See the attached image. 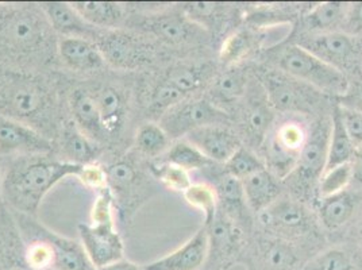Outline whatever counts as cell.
I'll return each mask as SVG.
<instances>
[{
    "instance_id": "obj_23",
    "label": "cell",
    "mask_w": 362,
    "mask_h": 270,
    "mask_svg": "<svg viewBox=\"0 0 362 270\" xmlns=\"http://www.w3.org/2000/svg\"><path fill=\"white\" fill-rule=\"evenodd\" d=\"M354 151L356 148L347 135L346 129L341 118L339 107L335 105V108L332 110V133H330L329 154H327V163H326L325 172L330 170L335 166L351 163Z\"/></svg>"
},
{
    "instance_id": "obj_2",
    "label": "cell",
    "mask_w": 362,
    "mask_h": 270,
    "mask_svg": "<svg viewBox=\"0 0 362 270\" xmlns=\"http://www.w3.org/2000/svg\"><path fill=\"white\" fill-rule=\"evenodd\" d=\"M60 37L35 3H0V65L50 75L61 68Z\"/></svg>"
},
{
    "instance_id": "obj_29",
    "label": "cell",
    "mask_w": 362,
    "mask_h": 270,
    "mask_svg": "<svg viewBox=\"0 0 362 270\" xmlns=\"http://www.w3.org/2000/svg\"><path fill=\"white\" fill-rule=\"evenodd\" d=\"M149 172L156 180L160 181L165 188L175 192L184 194L192 185L189 172L163 160L151 163Z\"/></svg>"
},
{
    "instance_id": "obj_11",
    "label": "cell",
    "mask_w": 362,
    "mask_h": 270,
    "mask_svg": "<svg viewBox=\"0 0 362 270\" xmlns=\"http://www.w3.org/2000/svg\"><path fill=\"white\" fill-rule=\"evenodd\" d=\"M59 61L61 68L90 78L105 75L110 69L98 45L84 38H60Z\"/></svg>"
},
{
    "instance_id": "obj_44",
    "label": "cell",
    "mask_w": 362,
    "mask_h": 270,
    "mask_svg": "<svg viewBox=\"0 0 362 270\" xmlns=\"http://www.w3.org/2000/svg\"><path fill=\"white\" fill-rule=\"evenodd\" d=\"M338 107H339L341 118H342L344 126L346 129L347 135H349L351 143L354 145V148L357 149L362 145V112L344 108L341 105H338Z\"/></svg>"
},
{
    "instance_id": "obj_32",
    "label": "cell",
    "mask_w": 362,
    "mask_h": 270,
    "mask_svg": "<svg viewBox=\"0 0 362 270\" xmlns=\"http://www.w3.org/2000/svg\"><path fill=\"white\" fill-rule=\"evenodd\" d=\"M299 270H357V266L345 250L334 247L311 258Z\"/></svg>"
},
{
    "instance_id": "obj_38",
    "label": "cell",
    "mask_w": 362,
    "mask_h": 270,
    "mask_svg": "<svg viewBox=\"0 0 362 270\" xmlns=\"http://www.w3.org/2000/svg\"><path fill=\"white\" fill-rule=\"evenodd\" d=\"M273 138L287 151H292L295 154H300L303 146L307 141V133L303 129L302 124L295 122H287L277 129Z\"/></svg>"
},
{
    "instance_id": "obj_21",
    "label": "cell",
    "mask_w": 362,
    "mask_h": 270,
    "mask_svg": "<svg viewBox=\"0 0 362 270\" xmlns=\"http://www.w3.org/2000/svg\"><path fill=\"white\" fill-rule=\"evenodd\" d=\"M259 218L267 227L287 234H302L308 227V215L302 204L288 199H277L259 213Z\"/></svg>"
},
{
    "instance_id": "obj_37",
    "label": "cell",
    "mask_w": 362,
    "mask_h": 270,
    "mask_svg": "<svg viewBox=\"0 0 362 270\" xmlns=\"http://www.w3.org/2000/svg\"><path fill=\"white\" fill-rule=\"evenodd\" d=\"M252 50V37L246 31H238L230 35L221 50V59L226 64H235Z\"/></svg>"
},
{
    "instance_id": "obj_49",
    "label": "cell",
    "mask_w": 362,
    "mask_h": 270,
    "mask_svg": "<svg viewBox=\"0 0 362 270\" xmlns=\"http://www.w3.org/2000/svg\"><path fill=\"white\" fill-rule=\"evenodd\" d=\"M1 181H3V168H1V160H0V204L3 203V189H1Z\"/></svg>"
},
{
    "instance_id": "obj_8",
    "label": "cell",
    "mask_w": 362,
    "mask_h": 270,
    "mask_svg": "<svg viewBox=\"0 0 362 270\" xmlns=\"http://www.w3.org/2000/svg\"><path fill=\"white\" fill-rule=\"evenodd\" d=\"M226 115L206 99H185L158 119L169 139H179L191 131L206 126H219Z\"/></svg>"
},
{
    "instance_id": "obj_28",
    "label": "cell",
    "mask_w": 362,
    "mask_h": 270,
    "mask_svg": "<svg viewBox=\"0 0 362 270\" xmlns=\"http://www.w3.org/2000/svg\"><path fill=\"white\" fill-rule=\"evenodd\" d=\"M163 161L182 168L184 170H197L209 165L211 161L188 141L175 142L164 155Z\"/></svg>"
},
{
    "instance_id": "obj_4",
    "label": "cell",
    "mask_w": 362,
    "mask_h": 270,
    "mask_svg": "<svg viewBox=\"0 0 362 270\" xmlns=\"http://www.w3.org/2000/svg\"><path fill=\"white\" fill-rule=\"evenodd\" d=\"M95 44L107 66L119 72H138L156 62V47L149 37L130 29L103 30Z\"/></svg>"
},
{
    "instance_id": "obj_42",
    "label": "cell",
    "mask_w": 362,
    "mask_h": 270,
    "mask_svg": "<svg viewBox=\"0 0 362 270\" xmlns=\"http://www.w3.org/2000/svg\"><path fill=\"white\" fill-rule=\"evenodd\" d=\"M218 192L226 207L231 210H241L242 204L245 201V192L241 180L226 175L219 182Z\"/></svg>"
},
{
    "instance_id": "obj_14",
    "label": "cell",
    "mask_w": 362,
    "mask_h": 270,
    "mask_svg": "<svg viewBox=\"0 0 362 270\" xmlns=\"http://www.w3.org/2000/svg\"><path fill=\"white\" fill-rule=\"evenodd\" d=\"M54 143L57 157L80 166L98 163V158L105 151L100 145L93 142L90 136L84 134L71 118L65 120L62 124L60 134Z\"/></svg>"
},
{
    "instance_id": "obj_17",
    "label": "cell",
    "mask_w": 362,
    "mask_h": 270,
    "mask_svg": "<svg viewBox=\"0 0 362 270\" xmlns=\"http://www.w3.org/2000/svg\"><path fill=\"white\" fill-rule=\"evenodd\" d=\"M264 84L271 105L280 111H305L314 105V99L305 93L313 88L304 90L305 84L291 76L272 72L265 75Z\"/></svg>"
},
{
    "instance_id": "obj_10",
    "label": "cell",
    "mask_w": 362,
    "mask_h": 270,
    "mask_svg": "<svg viewBox=\"0 0 362 270\" xmlns=\"http://www.w3.org/2000/svg\"><path fill=\"white\" fill-rule=\"evenodd\" d=\"M78 234L81 245L96 269L124 258V245L115 222L78 225Z\"/></svg>"
},
{
    "instance_id": "obj_25",
    "label": "cell",
    "mask_w": 362,
    "mask_h": 270,
    "mask_svg": "<svg viewBox=\"0 0 362 270\" xmlns=\"http://www.w3.org/2000/svg\"><path fill=\"white\" fill-rule=\"evenodd\" d=\"M354 211V199L346 191L337 195L322 197L319 215L322 223L329 230L345 225Z\"/></svg>"
},
{
    "instance_id": "obj_33",
    "label": "cell",
    "mask_w": 362,
    "mask_h": 270,
    "mask_svg": "<svg viewBox=\"0 0 362 270\" xmlns=\"http://www.w3.org/2000/svg\"><path fill=\"white\" fill-rule=\"evenodd\" d=\"M345 6L346 4L338 1H325L317 4L305 18L308 26L315 30H325L332 28L345 16Z\"/></svg>"
},
{
    "instance_id": "obj_26",
    "label": "cell",
    "mask_w": 362,
    "mask_h": 270,
    "mask_svg": "<svg viewBox=\"0 0 362 270\" xmlns=\"http://www.w3.org/2000/svg\"><path fill=\"white\" fill-rule=\"evenodd\" d=\"M210 240V253H215L219 258L225 259L233 254L237 249L240 233L221 216H215L209 225L204 227Z\"/></svg>"
},
{
    "instance_id": "obj_45",
    "label": "cell",
    "mask_w": 362,
    "mask_h": 270,
    "mask_svg": "<svg viewBox=\"0 0 362 270\" xmlns=\"http://www.w3.org/2000/svg\"><path fill=\"white\" fill-rule=\"evenodd\" d=\"M338 105L362 112V84H358L353 90L349 88L346 93L339 98V105Z\"/></svg>"
},
{
    "instance_id": "obj_30",
    "label": "cell",
    "mask_w": 362,
    "mask_h": 270,
    "mask_svg": "<svg viewBox=\"0 0 362 270\" xmlns=\"http://www.w3.org/2000/svg\"><path fill=\"white\" fill-rule=\"evenodd\" d=\"M182 195L189 206L203 213L206 225H210L218 210V195L215 189L207 184H192Z\"/></svg>"
},
{
    "instance_id": "obj_3",
    "label": "cell",
    "mask_w": 362,
    "mask_h": 270,
    "mask_svg": "<svg viewBox=\"0 0 362 270\" xmlns=\"http://www.w3.org/2000/svg\"><path fill=\"white\" fill-rule=\"evenodd\" d=\"M3 203L16 213L37 216L41 203L59 182L77 177L81 166L56 154L25 155L1 160Z\"/></svg>"
},
{
    "instance_id": "obj_16",
    "label": "cell",
    "mask_w": 362,
    "mask_h": 270,
    "mask_svg": "<svg viewBox=\"0 0 362 270\" xmlns=\"http://www.w3.org/2000/svg\"><path fill=\"white\" fill-rule=\"evenodd\" d=\"M38 4L45 13L53 30L60 38H84L95 42L99 34L103 31L87 23L77 14L71 3L42 1Z\"/></svg>"
},
{
    "instance_id": "obj_36",
    "label": "cell",
    "mask_w": 362,
    "mask_h": 270,
    "mask_svg": "<svg viewBox=\"0 0 362 270\" xmlns=\"http://www.w3.org/2000/svg\"><path fill=\"white\" fill-rule=\"evenodd\" d=\"M262 169H265L264 164L252 151H246L243 148L235 151V154L226 163L227 175L241 181Z\"/></svg>"
},
{
    "instance_id": "obj_41",
    "label": "cell",
    "mask_w": 362,
    "mask_h": 270,
    "mask_svg": "<svg viewBox=\"0 0 362 270\" xmlns=\"http://www.w3.org/2000/svg\"><path fill=\"white\" fill-rule=\"evenodd\" d=\"M272 123V112L268 105L262 103H255L249 108L246 124L249 133L256 136L258 139H262Z\"/></svg>"
},
{
    "instance_id": "obj_12",
    "label": "cell",
    "mask_w": 362,
    "mask_h": 270,
    "mask_svg": "<svg viewBox=\"0 0 362 270\" xmlns=\"http://www.w3.org/2000/svg\"><path fill=\"white\" fill-rule=\"evenodd\" d=\"M210 255V240L206 228L181 245L175 252L142 266L144 270H200Z\"/></svg>"
},
{
    "instance_id": "obj_22",
    "label": "cell",
    "mask_w": 362,
    "mask_h": 270,
    "mask_svg": "<svg viewBox=\"0 0 362 270\" xmlns=\"http://www.w3.org/2000/svg\"><path fill=\"white\" fill-rule=\"evenodd\" d=\"M242 185L245 200L258 213L267 210L280 196L279 184L267 168L242 180Z\"/></svg>"
},
{
    "instance_id": "obj_43",
    "label": "cell",
    "mask_w": 362,
    "mask_h": 270,
    "mask_svg": "<svg viewBox=\"0 0 362 270\" xmlns=\"http://www.w3.org/2000/svg\"><path fill=\"white\" fill-rule=\"evenodd\" d=\"M76 179L80 181L86 188L95 191L96 194L108 188L106 168L100 165L99 163L81 166Z\"/></svg>"
},
{
    "instance_id": "obj_13",
    "label": "cell",
    "mask_w": 362,
    "mask_h": 270,
    "mask_svg": "<svg viewBox=\"0 0 362 270\" xmlns=\"http://www.w3.org/2000/svg\"><path fill=\"white\" fill-rule=\"evenodd\" d=\"M330 133L332 120L320 119L313 129L311 134L307 135V141L299 154L298 165L295 168L304 180H315L323 175L327 163Z\"/></svg>"
},
{
    "instance_id": "obj_18",
    "label": "cell",
    "mask_w": 362,
    "mask_h": 270,
    "mask_svg": "<svg viewBox=\"0 0 362 270\" xmlns=\"http://www.w3.org/2000/svg\"><path fill=\"white\" fill-rule=\"evenodd\" d=\"M300 46L341 72L351 64L356 56L354 41L344 33L320 34L307 40Z\"/></svg>"
},
{
    "instance_id": "obj_50",
    "label": "cell",
    "mask_w": 362,
    "mask_h": 270,
    "mask_svg": "<svg viewBox=\"0 0 362 270\" xmlns=\"http://www.w3.org/2000/svg\"><path fill=\"white\" fill-rule=\"evenodd\" d=\"M360 233H361V237H362V227H361V231H360Z\"/></svg>"
},
{
    "instance_id": "obj_15",
    "label": "cell",
    "mask_w": 362,
    "mask_h": 270,
    "mask_svg": "<svg viewBox=\"0 0 362 270\" xmlns=\"http://www.w3.org/2000/svg\"><path fill=\"white\" fill-rule=\"evenodd\" d=\"M191 145L203 153L210 161L226 164L241 146L237 135L221 126H206L185 136Z\"/></svg>"
},
{
    "instance_id": "obj_20",
    "label": "cell",
    "mask_w": 362,
    "mask_h": 270,
    "mask_svg": "<svg viewBox=\"0 0 362 270\" xmlns=\"http://www.w3.org/2000/svg\"><path fill=\"white\" fill-rule=\"evenodd\" d=\"M71 6L90 26L99 30L124 28L129 19V6L115 1H72Z\"/></svg>"
},
{
    "instance_id": "obj_46",
    "label": "cell",
    "mask_w": 362,
    "mask_h": 270,
    "mask_svg": "<svg viewBox=\"0 0 362 270\" xmlns=\"http://www.w3.org/2000/svg\"><path fill=\"white\" fill-rule=\"evenodd\" d=\"M350 164L353 170V180L362 187V145L354 151V155Z\"/></svg>"
},
{
    "instance_id": "obj_40",
    "label": "cell",
    "mask_w": 362,
    "mask_h": 270,
    "mask_svg": "<svg viewBox=\"0 0 362 270\" xmlns=\"http://www.w3.org/2000/svg\"><path fill=\"white\" fill-rule=\"evenodd\" d=\"M219 11V6L215 3H184L181 4V13L187 16L192 23L200 25L204 28H210V25L215 22Z\"/></svg>"
},
{
    "instance_id": "obj_27",
    "label": "cell",
    "mask_w": 362,
    "mask_h": 270,
    "mask_svg": "<svg viewBox=\"0 0 362 270\" xmlns=\"http://www.w3.org/2000/svg\"><path fill=\"white\" fill-rule=\"evenodd\" d=\"M206 68L191 64H179L166 71L163 78L173 86L176 90H180L185 96L191 95L203 84L206 78Z\"/></svg>"
},
{
    "instance_id": "obj_35",
    "label": "cell",
    "mask_w": 362,
    "mask_h": 270,
    "mask_svg": "<svg viewBox=\"0 0 362 270\" xmlns=\"http://www.w3.org/2000/svg\"><path fill=\"white\" fill-rule=\"evenodd\" d=\"M351 180H353V170H351L350 163L326 170L320 176V185H319L320 196L329 197V196L341 194L346 189L349 182Z\"/></svg>"
},
{
    "instance_id": "obj_19",
    "label": "cell",
    "mask_w": 362,
    "mask_h": 270,
    "mask_svg": "<svg viewBox=\"0 0 362 270\" xmlns=\"http://www.w3.org/2000/svg\"><path fill=\"white\" fill-rule=\"evenodd\" d=\"M0 270H31L23 255V240L13 212L0 204Z\"/></svg>"
},
{
    "instance_id": "obj_48",
    "label": "cell",
    "mask_w": 362,
    "mask_h": 270,
    "mask_svg": "<svg viewBox=\"0 0 362 270\" xmlns=\"http://www.w3.org/2000/svg\"><path fill=\"white\" fill-rule=\"evenodd\" d=\"M350 20H351L353 25L362 28V3H357L351 7Z\"/></svg>"
},
{
    "instance_id": "obj_34",
    "label": "cell",
    "mask_w": 362,
    "mask_h": 270,
    "mask_svg": "<svg viewBox=\"0 0 362 270\" xmlns=\"http://www.w3.org/2000/svg\"><path fill=\"white\" fill-rule=\"evenodd\" d=\"M299 154L283 148L273 136L267 146V163L279 177H287L298 165Z\"/></svg>"
},
{
    "instance_id": "obj_47",
    "label": "cell",
    "mask_w": 362,
    "mask_h": 270,
    "mask_svg": "<svg viewBox=\"0 0 362 270\" xmlns=\"http://www.w3.org/2000/svg\"><path fill=\"white\" fill-rule=\"evenodd\" d=\"M96 270H144L142 269V266H138L134 262H132V261H129V259H124V258H122L119 261H117V262H112V264H110V265H107V266H103V268H100V269Z\"/></svg>"
},
{
    "instance_id": "obj_39",
    "label": "cell",
    "mask_w": 362,
    "mask_h": 270,
    "mask_svg": "<svg viewBox=\"0 0 362 270\" xmlns=\"http://www.w3.org/2000/svg\"><path fill=\"white\" fill-rule=\"evenodd\" d=\"M245 87H246L245 77L238 72H234V74L222 76L216 81L212 93L215 98H218L222 102H234L242 96V93L245 92Z\"/></svg>"
},
{
    "instance_id": "obj_31",
    "label": "cell",
    "mask_w": 362,
    "mask_h": 270,
    "mask_svg": "<svg viewBox=\"0 0 362 270\" xmlns=\"http://www.w3.org/2000/svg\"><path fill=\"white\" fill-rule=\"evenodd\" d=\"M299 258L296 252L283 242L269 243L262 250V269L293 270L298 266Z\"/></svg>"
},
{
    "instance_id": "obj_24",
    "label": "cell",
    "mask_w": 362,
    "mask_h": 270,
    "mask_svg": "<svg viewBox=\"0 0 362 270\" xmlns=\"http://www.w3.org/2000/svg\"><path fill=\"white\" fill-rule=\"evenodd\" d=\"M170 139L164 129L156 122H145L138 126L134 135V148L139 155L157 158L170 148Z\"/></svg>"
},
{
    "instance_id": "obj_5",
    "label": "cell",
    "mask_w": 362,
    "mask_h": 270,
    "mask_svg": "<svg viewBox=\"0 0 362 270\" xmlns=\"http://www.w3.org/2000/svg\"><path fill=\"white\" fill-rule=\"evenodd\" d=\"M280 68L286 75L319 92L341 98L349 90L344 72L317 59L300 45L288 47L280 59Z\"/></svg>"
},
{
    "instance_id": "obj_9",
    "label": "cell",
    "mask_w": 362,
    "mask_h": 270,
    "mask_svg": "<svg viewBox=\"0 0 362 270\" xmlns=\"http://www.w3.org/2000/svg\"><path fill=\"white\" fill-rule=\"evenodd\" d=\"M56 154L54 141L30 126L0 115V160Z\"/></svg>"
},
{
    "instance_id": "obj_7",
    "label": "cell",
    "mask_w": 362,
    "mask_h": 270,
    "mask_svg": "<svg viewBox=\"0 0 362 270\" xmlns=\"http://www.w3.org/2000/svg\"><path fill=\"white\" fill-rule=\"evenodd\" d=\"M107 185L114 196L117 210L129 219L149 196L151 181L138 165L136 158L126 155L106 168Z\"/></svg>"
},
{
    "instance_id": "obj_1",
    "label": "cell",
    "mask_w": 362,
    "mask_h": 270,
    "mask_svg": "<svg viewBox=\"0 0 362 270\" xmlns=\"http://www.w3.org/2000/svg\"><path fill=\"white\" fill-rule=\"evenodd\" d=\"M66 80L0 65V115L30 126L56 142L68 114Z\"/></svg>"
},
{
    "instance_id": "obj_6",
    "label": "cell",
    "mask_w": 362,
    "mask_h": 270,
    "mask_svg": "<svg viewBox=\"0 0 362 270\" xmlns=\"http://www.w3.org/2000/svg\"><path fill=\"white\" fill-rule=\"evenodd\" d=\"M106 75V74H105ZM105 75L84 81L100 114L107 136V146L119 142L132 112L130 92L121 83L108 80Z\"/></svg>"
}]
</instances>
